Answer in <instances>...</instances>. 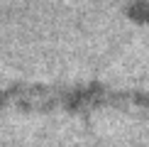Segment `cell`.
<instances>
[{
  "label": "cell",
  "instance_id": "6da1fadb",
  "mask_svg": "<svg viewBox=\"0 0 149 147\" xmlns=\"http://www.w3.org/2000/svg\"><path fill=\"white\" fill-rule=\"evenodd\" d=\"M132 108L149 110V83L122 86L108 81H0V108Z\"/></svg>",
  "mask_w": 149,
  "mask_h": 147
}]
</instances>
